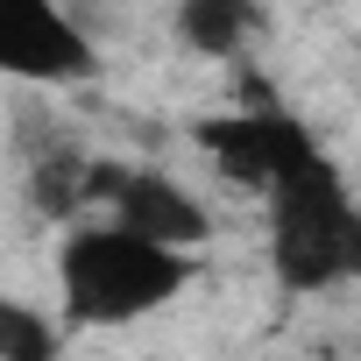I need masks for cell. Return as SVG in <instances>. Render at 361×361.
Masks as SVG:
<instances>
[{
	"instance_id": "6da1fadb",
	"label": "cell",
	"mask_w": 361,
	"mask_h": 361,
	"mask_svg": "<svg viewBox=\"0 0 361 361\" xmlns=\"http://www.w3.org/2000/svg\"><path fill=\"white\" fill-rule=\"evenodd\" d=\"M192 248L149 241L121 220H78L57 241V312L71 333L85 326H135L192 290Z\"/></svg>"
},
{
	"instance_id": "7a4b0ae2",
	"label": "cell",
	"mask_w": 361,
	"mask_h": 361,
	"mask_svg": "<svg viewBox=\"0 0 361 361\" xmlns=\"http://www.w3.org/2000/svg\"><path fill=\"white\" fill-rule=\"evenodd\" d=\"M269 269L290 298L361 283V199L333 156H312L269 192Z\"/></svg>"
},
{
	"instance_id": "3957f363",
	"label": "cell",
	"mask_w": 361,
	"mask_h": 361,
	"mask_svg": "<svg viewBox=\"0 0 361 361\" xmlns=\"http://www.w3.org/2000/svg\"><path fill=\"white\" fill-rule=\"evenodd\" d=\"M241 106H227V114H206V121H192V142L220 163V177H234L241 192H276L290 170H305L312 156H326L319 149V135L298 121V114H283L276 99H269V85L248 71L241 78Z\"/></svg>"
},
{
	"instance_id": "277c9868",
	"label": "cell",
	"mask_w": 361,
	"mask_h": 361,
	"mask_svg": "<svg viewBox=\"0 0 361 361\" xmlns=\"http://www.w3.org/2000/svg\"><path fill=\"white\" fill-rule=\"evenodd\" d=\"M92 206H106V220H121L149 241H170V248H206L213 241V213L170 170H149V163L92 156Z\"/></svg>"
},
{
	"instance_id": "5b68a950",
	"label": "cell",
	"mask_w": 361,
	"mask_h": 361,
	"mask_svg": "<svg viewBox=\"0 0 361 361\" xmlns=\"http://www.w3.org/2000/svg\"><path fill=\"white\" fill-rule=\"evenodd\" d=\"M0 71L29 85H85L99 78V50L57 0H0Z\"/></svg>"
},
{
	"instance_id": "8992f818",
	"label": "cell",
	"mask_w": 361,
	"mask_h": 361,
	"mask_svg": "<svg viewBox=\"0 0 361 361\" xmlns=\"http://www.w3.org/2000/svg\"><path fill=\"white\" fill-rule=\"evenodd\" d=\"M170 22H177V43H185V50L220 57V64H241L248 43L269 29L262 0H177Z\"/></svg>"
},
{
	"instance_id": "52a82bcc",
	"label": "cell",
	"mask_w": 361,
	"mask_h": 361,
	"mask_svg": "<svg viewBox=\"0 0 361 361\" xmlns=\"http://www.w3.org/2000/svg\"><path fill=\"white\" fill-rule=\"evenodd\" d=\"M22 192H29V206H36L43 220L78 227V220L92 213V156H85V149H71V142L36 149V156H29V170H22Z\"/></svg>"
},
{
	"instance_id": "ba28073f",
	"label": "cell",
	"mask_w": 361,
	"mask_h": 361,
	"mask_svg": "<svg viewBox=\"0 0 361 361\" xmlns=\"http://www.w3.org/2000/svg\"><path fill=\"white\" fill-rule=\"evenodd\" d=\"M64 312H36L29 298H0V361H57Z\"/></svg>"
}]
</instances>
